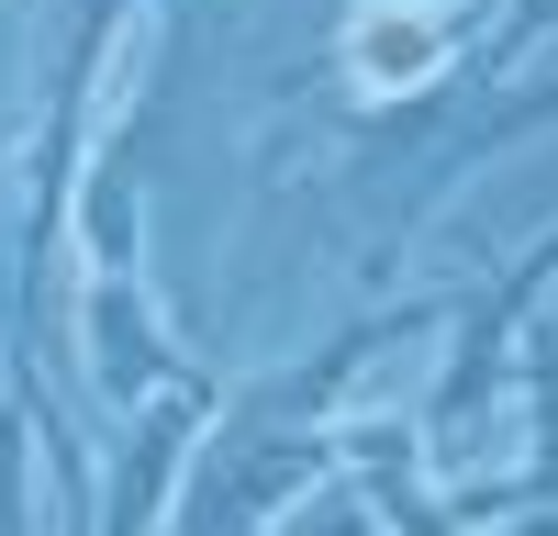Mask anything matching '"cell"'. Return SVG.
Returning <instances> with one entry per match:
<instances>
[{"mask_svg": "<svg viewBox=\"0 0 558 536\" xmlns=\"http://www.w3.org/2000/svg\"><path fill=\"white\" fill-rule=\"evenodd\" d=\"M78 346H89V380H101V402H123V414L191 380V357L168 346L157 302H146V268H89V291H78Z\"/></svg>", "mask_w": 558, "mask_h": 536, "instance_id": "2", "label": "cell"}, {"mask_svg": "<svg viewBox=\"0 0 558 536\" xmlns=\"http://www.w3.org/2000/svg\"><path fill=\"white\" fill-rule=\"evenodd\" d=\"M134 0H78V23L57 45V89H45V146L23 179V246H12V280H0V369H34L45 346V280H57V246L78 223V179H89V112H101V78H112V34H123Z\"/></svg>", "mask_w": 558, "mask_h": 536, "instance_id": "1", "label": "cell"}, {"mask_svg": "<svg viewBox=\"0 0 558 536\" xmlns=\"http://www.w3.org/2000/svg\"><path fill=\"white\" fill-rule=\"evenodd\" d=\"M536 34H558V0H514V12H502V34L481 45V78H492V68H514Z\"/></svg>", "mask_w": 558, "mask_h": 536, "instance_id": "6", "label": "cell"}, {"mask_svg": "<svg viewBox=\"0 0 558 536\" xmlns=\"http://www.w3.org/2000/svg\"><path fill=\"white\" fill-rule=\"evenodd\" d=\"M347 470H357L368 514L391 536H470V514H458L447 491H425V436L413 425H347Z\"/></svg>", "mask_w": 558, "mask_h": 536, "instance_id": "4", "label": "cell"}, {"mask_svg": "<svg viewBox=\"0 0 558 536\" xmlns=\"http://www.w3.org/2000/svg\"><path fill=\"white\" fill-rule=\"evenodd\" d=\"M547 280H558V235L547 246H525L502 280L470 302V325H458V346H447V380H436V436H470V414L514 380L502 357H514V336H525V313L547 302Z\"/></svg>", "mask_w": 558, "mask_h": 536, "instance_id": "3", "label": "cell"}, {"mask_svg": "<svg viewBox=\"0 0 558 536\" xmlns=\"http://www.w3.org/2000/svg\"><path fill=\"white\" fill-rule=\"evenodd\" d=\"M34 391L45 369H0V536H23L34 514Z\"/></svg>", "mask_w": 558, "mask_h": 536, "instance_id": "5", "label": "cell"}, {"mask_svg": "<svg viewBox=\"0 0 558 536\" xmlns=\"http://www.w3.org/2000/svg\"><path fill=\"white\" fill-rule=\"evenodd\" d=\"M514 536H558V503H536V514H502Z\"/></svg>", "mask_w": 558, "mask_h": 536, "instance_id": "7", "label": "cell"}]
</instances>
